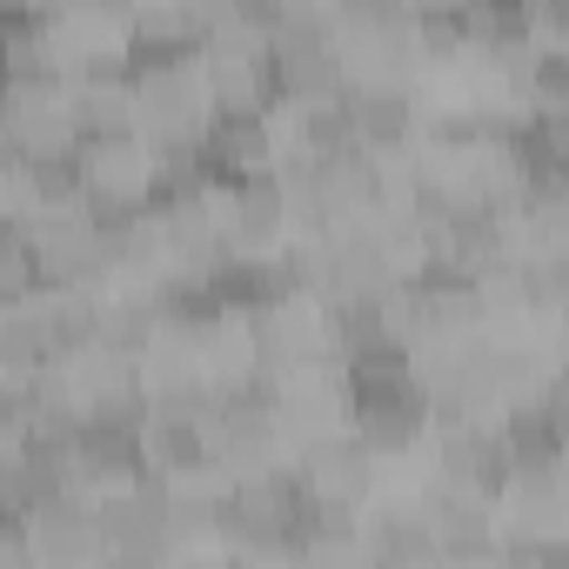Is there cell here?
I'll list each match as a JSON object with an SVG mask.
<instances>
[{"instance_id":"cell-2","label":"cell","mask_w":569,"mask_h":569,"mask_svg":"<svg viewBox=\"0 0 569 569\" xmlns=\"http://www.w3.org/2000/svg\"><path fill=\"white\" fill-rule=\"evenodd\" d=\"M289 221V188H281V174H268V168H248V174H234L228 181V241L234 248H261V241H274V228Z\"/></svg>"},{"instance_id":"cell-5","label":"cell","mask_w":569,"mask_h":569,"mask_svg":"<svg viewBox=\"0 0 569 569\" xmlns=\"http://www.w3.org/2000/svg\"><path fill=\"white\" fill-rule=\"evenodd\" d=\"M376 549H382V556H442V536H436V522H429V516L396 509V516H382V522H376Z\"/></svg>"},{"instance_id":"cell-6","label":"cell","mask_w":569,"mask_h":569,"mask_svg":"<svg viewBox=\"0 0 569 569\" xmlns=\"http://www.w3.org/2000/svg\"><path fill=\"white\" fill-rule=\"evenodd\" d=\"M34 296V268H28V241L21 228L0 221V309H21Z\"/></svg>"},{"instance_id":"cell-1","label":"cell","mask_w":569,"mask_h":569,"mask_svg":"<svg viewBox=\"0 0 569 569\" xmlns=\"http://www.w3.org/2000/svg\"><path fill=\"white\" fill-rule=\"evenodd\" d=\"M342 114H349L356 148H369V154H396L416 134V108H409V94L396 81H356V88H342Z\"/></svg>"},{"instance_id":"cell-3","label":"cell","mask_w":569,"mask_h":569,"mask_svg":"<svg viewBox=\"0 0 569 569\" xmlns=\"http://www.w3.org/2000/svg\"><path fill=\"white\" fill-rule=\"evenodd\" d=\"M88 549H101V529H94V509L81 502V489H68V496L28 509V556L74 562V556H88Z\"/></svg>"},{"instance_id":"cell-4","label":"cell","mask_w":569,"mask_h":569,"mask_svg":"<svg viewBox=\"0 0 569 569\" xmlns=\"http://www.w3.org/2000/svg\"><path fill=\"white\" fill-rule=\"evenodd\" d=\"M369 449L349 436V442H309L302 449V476H309V489L322 496V502H342V509H356V496L369 489V462H362Z\"/></svg>"}]
</instances>
